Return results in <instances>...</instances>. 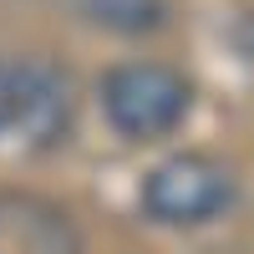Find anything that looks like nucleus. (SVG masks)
Returning <instances> with one entry per match:
<instances>
[{"instance_id": "2", "label": "nucleus", "mask_w": 254, "mask_h": 254, "mask_svg": "<svg viewBox=\"0 0 254 254\" xmlns=\"http://www.w3.org/2000/svg\"><path fill=\"white\" fill-rule=\"evenodd\" d=\"M142 208L163 229H198L239 198L234 168L214 153H173L142 178Z\"/></svg>"}, {"instance_id": "1", "label": "nucleus", "mask_w": 254, "mask_h": 254, "mask_svg": "<svg viewBox=\"0 0 254 254\" xmlns=\"http://www.w3.org/2000/svg\"><path fill=\"white\" fill-rule=\"evenodd\" d=\"M193 81L168 61H122L102 76V112L127 142L168 137L193 112Z\"/></svg>"}, {"instance_id": "6", "label": "nucleus", "mask_w": 254, "mask_h": 254, "mask_svg": "<svg viewBox=\"0 0 254 254\" xmlns=\"http://www.w3.org/2000/svg\"><path fill=\"white\" fill-rule=\"evenodd\" d=\"M15 132V61H0V137Z\"/></svg>"}, {"instance_id": "3", "label": "nucleus", "mask_w": 254, "mask_h": 254, "mask_svg": "<svg viewBox=\"0 0 254 254\" xmlns=\"http://www.w3.org/2000/svg\"><path fill=\"white\" fill-rule=\"evenodd\" d=\"M76 122V87L46 56L15 61V132L26 147H56Z\"/></svg>"}, {"instance_id": "7", "label": "nucleus", "mask_w": 254, "mask_h": 254, "mask_svg": "<svg viewBox=\"0 0 254 254\" xmlns=\"http://www.w3.org/2000/svg\"><path fill=\"white\" fill-rule=\"evenodd\" d=\"M249 46H254V31H249Z\"/></svg>"}, {"instance_id": "4", "label": "nucleus", "mask_w": 254, "mask_h": 254, "mask_svg": "<svg viewBox=\"0 0 254 254\" xmlns=\"http://www.w3.org/2000/svg\"><path fill=\"white\" fill-rule=\"evenodd\" d=\"M0 254H81V229L56 198L0 188Z\"/></svg>"}, {"instance_id": "5", "label": "nucleus", "mask_w": 254, "mask_h": 254, "mask_svg": "<svg viewBox=\"0 0 254 254\" xmlns=\"http://www.w3.org/2000/svg\"><path fill=\"white\" fill-rule=\"evenodd\" d=\"M76 10L87 26L112 31V36H153L173 15L168 0H76Z\"/></svg>"}]
</instances>
